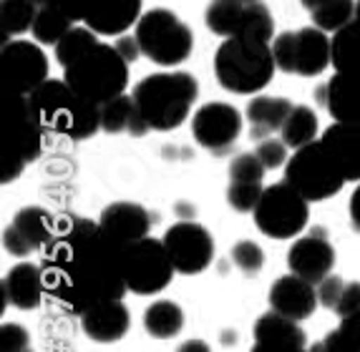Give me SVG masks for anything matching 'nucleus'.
Instances as JSON below:
<instances>
[{
    "instance_id": "18",
    "label": "nucleus",
    "mask_w": 360,
    "mask_h": 352,
    "mask_svg": "<svg viewBox=\"0 0 360 352\" xmlns=\"http://www.w3.org/2000/svg\"><path fill=\"white\" fill-rule=\"evenodd\" d=\"M141 15V0H89L84 25H89L98 36L119 38L131 30Z\"/></svg>"
},
{
    "instance_id": "13",
    "label": "nucleus",
    "mask_w": 360,
    "mask_h": 352,
    "mask_svg": "<svg viewBox=\"0 0 360 352\" xmlns=\"http://www.w3.org/2000/svg\"><path fill=\"white\" fill-rule=\"evenodd\" d=\"M164 247L179 275H202L214 262V237L192 219L172 224L164 234Z\"/></svg>"
},
{
    "instance_id": "47",
    "label": "nucleus",
    "mask_w": 360,
    "mask_h": 352,
    "mask_svg": "<svg viewBox=\"0 0 360 352\" xmlns=\"http://www.w3.org/2000/svg\"><path fill=\"white\" fill-rule=\"evenodd\" d=\"M176 352H212V347L205 340H186L176 347Z\"/></svg>"
},
{
    "instance_id": "39",
    "label": "nucleus",
    "mask_w": 360,
    "mask_h": 352,
    "mask_svg": "<svg viewBox=\"0 0 360 352\" xmlns=\"http://www.w3.org/2000/svg\"><path fill=\"white\" fill-rule=\"evenodd\" d=\"M264 174V164L259 162V156L255 154H237L229 162V181H247V184H262Z\"/></svg>"
},
{
    "instance_id": "49",
    "label": "nucleus",
    "mask_w": 360,
    "mask_h": 352,
    "mask_svg": "<svg viewBox=\"0 0 360 352\" xmlns=\"http://www.w3.org/2000/svg\"><path fill=\"white\" fill-rule=\"evenodd\" d=\"M355 18L360 20V0H358V3H355Z\"/></svg>"
},
{
    "instance_id": "42",
    "label": "nucleus",
    "mask_w": 360,
    "mask_h": 352,
    "mask_svg": "<svg viewBox=\"0 0 360 352\" xmlns=\"http://www.w3.org/2000/svg\"><path fill=\"white\" fill-rule=\"evenodd\" d=\"M335 312L338 317H348V315H355V312H360V282L353 280V282H345V287H342V294L340 299H338L335 305Z\"/></svg>"
},
{
    "instance_id": "32",
    "label": "nucleus",
    "mask_w": 360,
    "mask_h": 352,
    "mask_svg": "<svg viewBox=\"0 0 360 352\" xmlns=\"http://www.w3.org/2000/svg\"><path fill=\"white\" fill-rule=\"evenodd\" d=\"M247 3L245 0H210V6L205 11V25L222 38L237 36L245 15Z\"/></svg>"
},
{
    "instance_id": "52",
    "label": "nucleus",
    "mask_w": 360,
    "mask_h": 352,
    "mask_svg": "<svg viewBox=\"0 0 360 352\" xmlns=\"http://www.w3.org/2000/svg\"><path fill=\"white\" fill-rule=\"evenodd\" d=\"M23 352H33V347H28V350H23Z\"/></svg>"
},
{
    "instance_id": "50",
    "label": "nucleus",
    "mask_w": 360,
    "mask_h": 352,
    "mask_svg": "<svg viewBox=\"0 0 360 352\" xmlns=\"http://www.w3.org/2000/svg\"><path fill=\"white\" fill-rule=\"evenodd\" d=\"M33 3H36L38 8H41V6H46V0H33Z\"/></svg>"
},
{
    "instance_id": "17",
    "label": "nucleus",
    "mask_w": 360,
    "mask_h": 352,
    "mask_svg": "<svg viewBox=\"0 0 360 352\" xmlns=\"http://www.w3.org/2000/svg\"><path fill=\"white\" fill-rule=\"evenodd\" d=\"M318 307H320L318 287L312 285V282L302 280V277L292 275V272L277 277V280L272 282L270 310L290 317L295 322H302V320L315 315Z\"/></svg>"
},
{
    "instance_id": "28",
    "label": "nucleus",
    "mask_w": 360,
    "mask_h": 352,
    "mask_svg": "<svg viewBox=\"0 0 360 352\" xmlns=\"http://www.w3.org/2000/svg\"><path fill=\"white\" fill-rule=\"evenodd\" d=\"M355 3L358 0H302L312 25L325 33H338L355 20Z\"/></svg>"
},
{
    "instance_id": "44",
    "label": "nucleus",
    "mask_w": 360,
    "mask_h": 352,
    "mask_svg": "<svg viewBox=\"0 0 360 352\" xmlns=\"http://www.w3.org/2000/svg\"><path fill=\"white\" fill-rule=\"evenodd\" d=\"M46 6L58 8L60 13H66L73 23H78V20H84L89 0H46Z\"/></svg>"
},
{
    "instance_id": "7",
    "label": "nucleus",
    "mask_w": 360,
    "mask_h": 352,
    "mask_svg": "<svg viewBox=\"0 0 360 352\" xmlns=\"http://www.w3.org/2000/svg\"><path fill=\"white\" fill-rule=\"evenodd\" d=\"M134 36L144 58L164 68L181 66L194 51V33L169 8H151L134 25Z\"/></svg>"
},
{
    "instance_id": "5",
    "label": "nucleus",
    "mask_w": 360,
    "mask_h": 352,
    "mask_svg": "<svg viewBox=\"0 0 360 352\" xmlns=\"http://www.w3.org/2000/svg\"><path fill=\"white\" fill-rule=\"evenodd\" d=\"M43 133L46 126L28 96L3 89V184H13L28 164L38 162Z\"/></svg>"
},
{
    "instance_id": "1",
    "label": "nucleus",
    "mask_w": 360,
    "mask_h": 352,
    "mask_svg": "<svg viewBox=\"0 0 360 352\" xmlns=\"http://www.w3.org/2000/svg\"><path fill=\"white\" fill-rule=\"evenodd\" d=\"M124 247L108 237L98 221L68 216L58 219L53 239L43 249L46 292L60 310L84 315L101 302L129 292L124 282Z\"/></svg>"
},
{
    "instance_id": "46",
    "label": "nucleus",
    "mask_w": 360,
    "mask_h": 352,
    "mask_svg": "<svg viewBox=\"0 0 360 352\" xmlns=\"http://www.w3.org/2000/svg\"><path fill=\"white\" fill-rule=\"evenodd\" d=\"M350 224H353V229H358L360 232V186L353 191V197H350Z\"/></svg>"
},
{
    "instance_id": "31",
    "label": "nucleus",
    "mask_w": 360,
    "mask_h": 352,
    "mask_svg": "<svg viewBox=\"0 0 360 352\" xmlns=\"http://www.w3.org/2000/svg\"><path fill=\"white\" fill-rule=\"evenodd\" d=\"M38 6L33 0H0V38L8 43L11 38L23 36L33 28Z\"/></svg>"
},
{
    "instance_id": "11",
    "label": "nucleus",
    "mask_w": 360,
    "mask_h": 352,
    "mask_svg": "<svg viewBox=\"0 0 360 352\" xmlns=\"http://www.w3.org/2000/svg\"><path fill=\"white\" fill-rule=\"evenodd\" d=\"M302 194L292 189L288 181L264 186L257 209L252 211L257 229L270 239H292L302 234L310 221V207Z\"/></svg>"
},
{
    "instance_id": "36",
    "label": "nucleus",
    "mask_w": 360,
    "mask_h": 352,
    "mask_svg": "<svg viewBox=\"0 0 360 352\" xmlns=\"http://www.w3.org/2000/svg\"><path fill=\"white\" fill-rule=\"evenodd\" d=\"M237 36L250 38V41H262V43L275 41V18H272L270 8L264 6V3H252V6H247Z\"/></svg>"
},
{
    "instance_id": "16",
    "label": "nucleus",
    "mask_w": 360,
    "mask_h": 352,
    "mask_svg": "<svg viewBox=\"0 0 360 352\" xmlns=\"http://www.w3.org/2000/svg\"><path fill=\"white\" fill-rule=\"evenodd\" d=\"M288 267L292 275L318 285L325 277L333 275L335 247L330 245V239H328V234L323 229H312L310 234L292 242V247L288 252Z\"/></svg>"
},
{
    "instance_id": "8",
    "label": "nucleus",
    "mask_w": 360,
    "mask_h": 352,
    "mask_svg": "<svg viewBox=\"0 0 360 352\" xmlns=\"http://www.w3.org/2000/svg\"><path fill=\"white\" fill-rule=\"evenodd\" d=\"M285 181L307 202L333 199L345 186V176L320 138L292 151L290 162L285 164Z\"/></svg>"
},
{
    "instance_id": "12",
    "label": "nucleus",
    "mask_w": 360,
    "mask_h": 352,
    "mask_svg": "<svg viewBox=\"0 0 360 352\" xmlns=\"http://www.w3.org/2000/svg\"><path fill=\"white\" fill-rule=\"evenodd\" d=\"M3 89L30 96L49 81V56L36 41H8L0 51Z\"/></svg>"
},
{
    "instance_id": "37",
    "label": "nucleus",
    "mask_w": 360,
    "mask_h": 352,
    "mask_svg": "<svg viewBox=\"0 0 360 352\" xmlns=\"http://www.w3.org/2000/svg\"><path fill=\"white\" fill-rule=\"evenodd\" d=\"M232 264L240 269L245 277H257L264 267V252L259 245L250 242V239H240L237 245L232 247Z\"/></svg>"
},
{
    "instance_id": "6",
    "label": "nucleus",
    "mask_w": 360,
    "mask_h": 352,
    "mask_svg": "<svg viewBox=\"0 0 360 352\" xmlns=\"http://www.w3.org/2000/svg\"><path fill=\"white\" fill-rule=\"evenodd\" d=\"M63 81L84 96L86 101L103 106L106 101L121 96L129 86V63L111 43H101L91 48L89 53L63 68Z\"/></svg>"
},
{
    "instance_id": "25",
    "label": "nucleus",
    "mask_w": 360,
    "mask_h": 352,
    "mask_svg": "<svg viewBox=\"0 0 360 352\" xmlns=\"http://www.w3.org/2000/svg\"><path fill=\"white\" fill-rule=\"evenodd\" d=\"M255 342L277 347H307V334L295 320L270 310L259 315L255 322Z\"/></svg>"
},
{
    "instance_id": "9",
    "label": "nucleus",
    "mask_w": 360,
    "mask_h": 352,
    "mask_svg": "<svg viewBox=\"0 0 360 352\" xmlns=\"http://www.w3.org/2000/svg\"><path fill=\"white\" fill-rule=\"evenodd\" d=\"M272 56L280 71L318 78L328 71V66H333V38L315 25L285 30L272 41Z\"/></svg>"
},
{
    "instance_id": "3",
    "label": "nucleus",
    "mask_w": 360,
    "mask_h": 352,
    "mask_svg": "<svg viewBox=\"0 0 360 352\" xmlns=\"http://www.w3.org/2000/svg\"><path fill=\"white\" fill-rule=\"evenodd\" d=\"M46 131L66 136L71 141H86L101 131V106L86 101L60 78H49L28 96Z\"/></svg>"
},
{
    "instance_id": "45",
    "label": "nucleus",
    "mask_w": 360,
    "mask_h": 352,
    "mask_svg": "<svg viewBox=\"0 0 360 352\" xmlns=\"http://www.w3.org/2000/svg\"><path fill=\"white\" fill-rule=\"evenodd\" d=\"M114 46H116V51L124 56V60H127L129 66H131V63H136L139 56H144V53H141V46H139L136 36H127V33H124V36L116 38Z\"/></svg>"
},
{
    "instance_id": "33",
    "label": "nucleus",
    "mask_w": 360,
    "mask_h": 352,
    "mask_svg": "<svg viewBox=\"0 0 360 352\" xmlns=\"http://www.w3.org/2000/svg\"><path fill=\"white\" fill-rule=\"evenodd\" d=\"M73 25H76V23L68 18L66 13H60L58 8L41 6V8H38L36 20H33V28H30V33H33L36 43H41V46H56V43H58L60 38L66 36L68 30L73 28Z\"/></svg>"
},
{
    "instance_id": "26",
    "label": "nucleus",
    "mask_w": 360,
    "mask_h": 352,
    "mask_svg": "<svg viewBox=\"0 0 360 352\" xmlns=\"http://www.w3.org/2000/svg\"><path fill=\"white\" fill-rule=\"evenodd\" d=\"M101 131L106 133H131V136H144L149 126L141 119L134 96L121 93L101 106Z\"/></svg>"
},
{
    "instance_id": "10",
    "label": "nucleus",
    "mask_w": 360,
    "mask_h": 352,
    "mask_svg": "<svg viewBox=\"0 0 360 352\" xmlns=\"http://www.w3.org/2000/svg\"><path fill=\"white\" fill-rule=\"evenodd\" d=\"M124 282L129 292L151 297L164 292L174 277V262L169 257L164 239L144 237L124 247Z\"/></svg>"
},
{
    "instance_id": "48",
    "label": "nucleus",
    "mask_w": 360,
    "mask_h": 352,
    "mask_svg": "<svg viewBox=\"0 0 360 352\" xmlns=\"http://www.w3.org/2000/svg\"><path fill=\"white\" fill-rule=\"evenodd\" d=\"M250 352H310L307 347H277V345H259L255 342V347Z\"/></svg>"
},
{
    "instance_id": "29",
    "label": "nucleus",
    "mask_w": 360,
    "mask_h": 352,
    "mask_svg": "<svg viewBox=\"0 0 360 352\" xmlns=\"http://www.w3.org/2000/svg\"><path fill=\"white\" fill-rule=\"evenodd\" d=\"M333 68L335 73L360 76V20L333 33Z\"/></svg>"
},
{
    "instance_id": "19",
    "label": "nucleus",
    "mask_w": 360,
    "mask_h": 352,
    "mask_svg": "<svg viewBox=\"0 0 360 352\" xmlns=\"http://www.w3.org/2000/svg\"><path fill=\"white\" fill-rule=\"evenodd\" d=\"M43 294L49 292H46L41 264L20 262L15 267H11V272L3 277V305L30 312L41 307Z\"/></svg>"
},
{
    "instance_id": "40",
    "label": "nucleus",
    "mask_w": 360,
    "mask_h": 352,
    "mask_svg": "<svg viewBox=\"0 0 360 352\" xmlns=\"http://www.w3.org/2000/svg\"><path fill=\"white\" fill-rule=\"evenodd\" d=\"M255 154L259 156V162L264 164V169H267V171L285 167V164L290 162V146L283 141V138H272V136L262 138V141L257 143Z\"/></svg>"
},
{
    "instance_id": "30",
    "label": "nucleus",
    "mask_w": 360,
    "mask_h": 352,
    "mask_svg": "<svg viewBox=\"0 0 360 352\" xmlns=\"http://www.w3.org/2000/svg\"><path fill=\"white\" fill-rule=\"evenodd\" d=\"M318 133H320L318 114H315L310 106H297V103L292 106L288 121H285L283 129H280V138H283L292 151L302 149V146H307V143H312V141H318Z\"/></svg>"
},
{
    "instance_id": "24",
    "label": "nucleus",
    "mask_w": 360,
    "mask_h": 352,
    "mask_svg": "<svg viewBox=\"0 0 360 352\" xmlns=\"http://www.w3.org/2000/svg\"><path fill=\"white\" fill-rule=\"evenodd\" d=\"M292 106L295 103L290 98H283V96H255L252 101L247 103L245 111L247 121H250V133H252L255 141L280 133Z\"/></svg>"
},
{
    "instance_id": "41",
    "label": "nucleus",
    "mask_w": 360,
    "mask_h": 352,
    "mask_svg": "<svg viewBox=\"0 0 360 352\" xmlns=\"http://www.w3.org/2000/svg\"><path fill=\"white\" fill-rule=\"evenodd\" d=\"M30 347V332L23 325L3 322L0 327V352H23Z\"/></svg>"
},
{
    "instance_id": "14",
    "label": "nucleus",
    "mask_w": 360,
    "mask_h": 352,
    "mask_svg": "<svg viewBox=\"0 0 360 352\" xmlns=\"http://www.w3.org/2000/svg\"><path fill=\"white\" fill-rule=\"evenodd\" d=\"M192 133L202 149L212 154H227L242 133V114L232 103L210 101L194 111Z\"/></svg>"
},
{
    "instance_id": "27",
    "label": "nucleus",
    "mask_w": 360,
    "mask_h": 352,
    "mask_svg": "<svg viewBox=\"0 0 360 352\" xmlns=\"http://www.w3.org/2000/svg\"><path fill=\"white\" fill-rule=\"evenodd\" d=\"M144 330L154 340H174L184 330V310L174 299H156L144 312Z\"/></svg>"
},
{
    "instance_id": "20",
    "label": "nucleus",
    "mask_w": 360,
    "mask_h": 352,
    "mask_svg": "<svg viewBox=\"0 0 360 352\" xmlns=\"http://www.w3.org/2000/svg\"><path fill=\"white\" fill-rule=\"evenodd\" d=\"M81 327H84L86 337H91L98 345H114L127 337L129 327H131V312L121 299L101 302L81 315Z\"/></svg>"
},
{
    "instance_id": "23",
    "label": "nucleus",
    "mask_w": 360,
    "mask_h": 352,
    "mask_svg": "<svg viewBox=\"0 0 360 352\" xmlns=\"http://www.w3.org/2000/svg\"><path fill=\"white\" fill-rule=\"evenodd\" d=\"M320 103L328 108L333 121L360 124V76L335 73L320 89Z\"/></svg>"
},
{
    "instance_id": "21",
    "label": "nucleus",
    "mask_w": 360,
    "mask_h": 352,
    "mask_svg": "<svg viewBox=\"0 0 360 352\" xmlns=\"http://www.w3.org/2000/svg\"><path fill=\"white\" fill-rule=\"evenodd\" d=\"M98 224H101L103 232H106L108 237H114L116 242L131 245V242L149 237L151 216H149V211L136 202H114L101 211Z\"/></svg>"
},
{
    "instance_id": "38",
    "label": "nucleus",
    "mask_w": 360,
    "mask_h": 352,
    "mask_svg": "<svg viewBox=\"0 0 360 352\" xmlns=\"http://www.w3.org/2000/svg\"><path fill=\"white\" fill-rule=\"evenodd\" d=\"M264 194L262 184H247V181H229L227 186V204L240 214H250L257 209L259 199Z\"/></svg>"
},
{
    "instance_id": "15",
    "label": "nucleus",
    "mask_w": 360,
    "mask_h": 352,
    "mask_svg": "<svg viewBox=\"0 0 360 352\" xmlns=\"http://www.w3.org/2000/svg\"><path fill=\"white\" fill-rule=\"evenodd\" d=\"M56 227H58V219L43 207H23L3 229V249L13 257L25 259L30 252L49 247Z\"/></svg>"
},
{
    "instance_id": "2",
    "label": "nucleus",
    "mask_w": 360,
    "mask_h": 352,
    "mask_svg": "<svg viewBox=\"0 0 360 352\" xmlns=\"http://www.w3.org/2000/svg\"><path fill=\"white\" fill-rule=\"evenodd\" d=\"M131 96L149 131H174L192 114L199 84L186 71H162L141 78Z\"/></svg>"
},
{
    "instance_id": "34",
    "label": "nucleus",
    "mask_w": 360,
    "mask_h": 352,
    "mask_svg": "<svg viewBox=\"0 0 360 352\" xmlns=\"http://www.w3.org/2000/svg\"><path fill=\"white\" fill-rule=\"evenodd\" d=\"M310 352H360V312L342 317L340 327L315 342Z\"/></svg>"
},
{
    "instance_id": "22",
    "label": "nucleus",
    "mask_w": 360,
    "mask_h": 352,
    "mask_svg": "<svg viewBox=\"0 0 360 352\" xmlns=\"http://www.w3.org/2000/svg\"><path fill=\"white\" fill-rule=\"evenodd\" d=\"M345 181H360V124H335L320 136Z\"/></svg>"
},
{
    "instance_id": "43",
    "label": "nucleus",
    "mask_w": 360,
    "mask_h": 352,
    "mask_svg": "<svg viewBox=\"0 0 360 352\" xmlns=\"http://www.w3.org/2000/svg\"><path fill=\"white\" fill-rule=\"evenodd\" d=\"M315 287H318L320 305H323L325 310H335L338 299H340V294H342V287H345V280H340V277L330 275V277H325L323 282H318Z\"/></svg>"
},
{
    "instance_id": "35",
    "label": "nucleus",
    "mask_w": 360,
    "mask_h": 352,
    "mask_svg": "<svg viewBox=\"0 0 360 352\" xmlns=\"http://www.w3.org/2000/svg\"><path fill=\"white\" fill-rule=\"evenodd\" d=\"M98 43V33L89 28V25H73L66 36L56 43V60L60 63V68L73 66L81 56H86L91 48Z\"/></svg>"
},
{
    "instance_id": "4",
    "label": "nucleus",
    "mask_w": 360,
    "mask_h": 352,
    "mask_svg": "<svg viewBox=\"0 0 360 352\" xmlns=\"http://www.w3.org/2000/svg\"><path fill=\"white\" fill-rule=\"evenodd\" d=\"M277 71L272 43L232 36L217 48L214 76L224 91L237 96H255L267 89Z\"/></svg>"
},
{
    "instance_id": "51",
    "label": "nucleus",
    "mask_w": 360,
    "mask_h": 352,
    "mask_svg": "<svg viewBox=\"0 0 360 352\" xmlns=\"http://www.w3.org/2000/svg\"><path fill=\"white\" fill-rule=\"evenodd\" d=\"M247 6H252V3H262V0H245Z\"/></svg>"
}]
</instances>
